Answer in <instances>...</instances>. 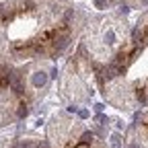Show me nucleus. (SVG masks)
Wrapping results in <instances>:
<instances>
[{
	"instance_id": "f257e3e1",
	"label": "nucleus",
	"mask_w": 148,
	"mask_h": 148,
	"mask_svg": "<svg viewBox=\"0 0 148 148\" xmlns=\"http://www.w3.org/2000/svg\"><path fill=\"white\" fill-rule=\"evenodd\" d=\"M47 82V76H45V72H35V76H33V86H43Z\"/></svg>"
},
{
	"instance_id": "f03ea898",
	"label": "nucleus",
	"mask_w": 148,
	"mask_h": 148,
	"mask_svg": "<svg viewBox=\"0 0 148 148\" xmlns=\"http://www.w3.org/2000/svg\"><path fill=\"white\" fill-rule=\"evenodd\" d=\"M29 113V111H27V107L25 105H18V117H25Z\"/></svg>"
},
{
	"instance_id": "7ed1b4c3",
	"label": "nucleus",
	"mask_w": 148,
	"mask_h": 148,
	"mask_svg": "<svg viewBox=\"0 0 148 148\" xmlns=\"http://www.w3.org/2000/svg\"><path fill=\"white\" fill-rule=\"evenodd\" d=\"M111 146H113V148H121V146H119V136H117V134L111 138Z\"/></svg>"
},
{
	"instance_id": "20e7f679",
	"label": "nucleus",
	"mask_w": 148,
	"mask_h": 148,
	"mask_svg": "<svg viewBox=\"0 0 148 148\" xmlns=\"http://www.w3.org/2000/svg\"><path fill=\"white\" fill-rule=\"evenodd\" d=\"M74 148H90V142H82V140H80V142H78L76 146H74Z\"/></svg>"
},
{
	"instance_id": "39448f33",
	"label": "nucleus",
	"mask_w": 148,
	"mask_h": 148,
	"mask_svg": "<svg viewBox=\"0 0 148 148\" xmlns=\"http://www.w3.org/2000/svg\"><path fill=\"white\" fill-rule=\"evenodd\" d=\"M127 10H130V8H127L125 4H121V6H119V12H121V14H127Z\"/></svg>"
},
{
	"instance_id": "423d86ee",
	"label": "nucleus",
	"mask_w": 148,
	"mask_h": 148,
	"mask_svg": "<svg viewBox=\"0 0 148 148\" xmlns=\"http://www.w3.org/2000/svg\"><path fill=\"white\" fill-rule=\"evenodd\" d=\"M142 4H148V0H142Z\"/></svg>"
},
{
	"instance_id": "0eeeda50",
	"label": "nucleus",
	"mask_w": 148,
	"mask_h": 148,
	"mask_svg": "<svg viewBox=\"0 0 148 148\" xmlns=\"http://www.w3.org/2000/svg\"><path fill=\"white\" fill-rule=\"evenodd\" d=\"M132 148H138V144H132Z\"/></svg>"
}]
</instances>
